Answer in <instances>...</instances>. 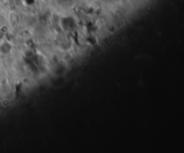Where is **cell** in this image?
<instances>
[]
</instances>
